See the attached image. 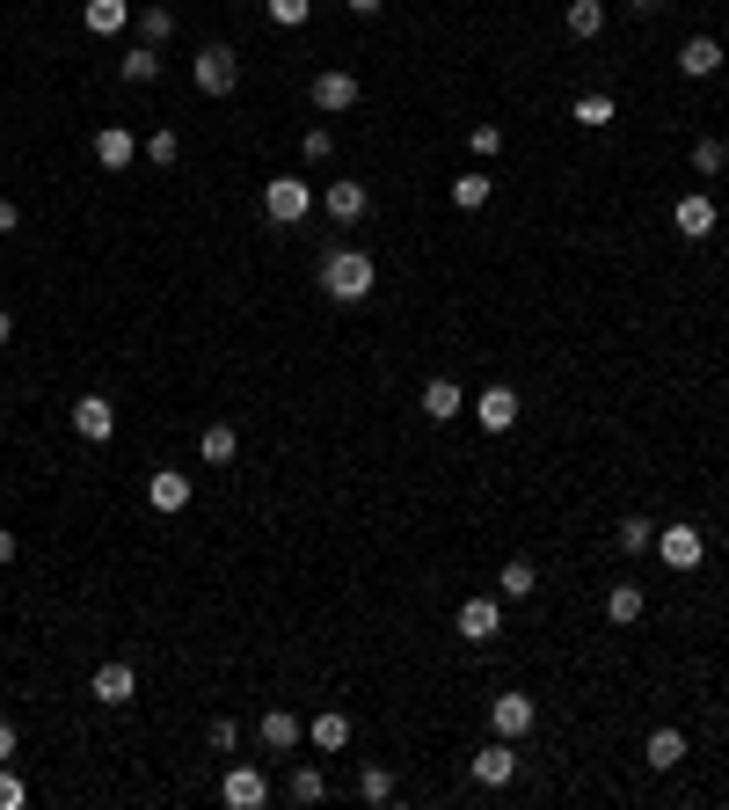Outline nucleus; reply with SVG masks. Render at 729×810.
I'll use <instances>...</instances> for the list:
<instances>
[{
	"label": "nucleus",
	"instance_id": "46",
	"mask_svg": "<svg viewBox=\"0 0 729 810\" xmlns=\"http://www.w3.org/2000/svg\"><path fill=\"white\" fill-rule=\"evenodd\" d=\"M8 336H16V315H8V307H0V344H8Z\"/></svg>",
	"mask_w": 729,
	"mask_h": 810
},
{
	"label": "nucleus",
	"instance_id": "21",
	"mask_svg": "<svg viewBox=\"0 0 729 810\" xmlns=\"http://www.w3.org/2000/svg\"><path fill=\"white\" fill-rule=\"evenodd\" d=\"M146 504L154 511H183L191 504V475H183V468H161V475L146 482Z\"/></svg>",
	"mask_w": 729,
	"mask_h": 810
},
{
	"label": "nucleus",
	"instance_id": "2",
	"mask_svg": "<svg viewBox=\"0 0 729 810\" xmlns=\"http://www.w3.org/2000/svg\"><path fill=\"white\" fill-rule=\"evenodd\" d=\"M307 212H314L307 176H270L263 183V219H270V227H299Z\"/></svg>",
	"mask_w": 729,
	"mask_h": 810
},
{
	"label": "nucleus",
	"instance_id": "34",
	"mask_svg": "<svg viewBox=\"0 0 729 810\" xmlns=\"http://www.w3.org/2000/svg\"><path fill=\"white\" fill-rule=\"evenodd\" d=\"M299 154H307L314 168H321V161L336 154V132H329V124H307V132H299Z\"/></svg>",
	"mask_w": 729,
	"mask_h": 810
},
{
	"label": "nucleus",
	"instance_id": "28",
	"mask_svg": "<svg viewBox=\"0 0 729 810\" xmlns=\"http://www.w3.org/2000/svg\"><path fill=\"white\" fill-rule=\"evenodd\" d=\"M234 453H242V439H234V423H212L205 439H197V460H205V468H226Z\"/></svg>",
	"mask_w": 729,
	"mask_h": 810
},
{
	"label": "nucleus",
	"instance_id": "10",
	"mask_svg": "<svg viewBox=\"0 0 729 810\" xmlns=\"http://www.w3.org/2000/svg\"><path fill=\"white\" fill-rule=\"evenodd\" d=\"M73 431H81L88 445H103L110 431H117V409H110V394H73Z\"/></svg>",
	"mask_w": 729,
	"mask_h": 810
},
{
	"label": "nucleus",
	"instance_id": "45",
	"mask_svg": "<svg viewBox=\"0 0 729 810\" xmlns=\"http://www.w3.org/2000/svg\"><path fill=\"white\" fill-rule=\"evenodd\" d=\"M0 563H16V533L0 526Z\"/></svg>",
	"mask_w": 729,
	"mask_h": 810
},
{
	"label": "nucleus",
	"instance_id": "3",
	"mask_svg": "<svg viewBox=\"0 0 729 810\" xmlns=\"http://www.w3.org/2000/svg\"><path fill=\"white\" fill-rule=\"evenodd\" d=\"M191 81L205 95H234V89H242V59L226 52V44H205V52L191 59Z\"/></svg>",
	"mask_w": 729,
	"mask_h": 810
},
{
	"label": "nucleus",
	"instance_id": "6",
	"mask_svg": "<svg viewBox=\"0 0 729 810\" xmlns=\"http://www.w3.org/2000/svg\"><path fill=\"white\" fill-rule=\"evenodd\" d=\"M219 803H226V810H263V803H270V781H263V767H248V759H242V767H226Z\"/></svg>",
	"mask_w": 729,
	"mask_h": 810
},
{
	"label": "nucleus",
	"instance_id": "8",
	"mask_svg": "<svg viewBox=\"0 0 729 810\" xmlns=\"http://www.w3.org/2000/svg\"><path fill=\"white\" fill-rule=\"evenodd\" d=\"M657 555H664V570H700L708 541H700V526H657Z\"/></svg>",
	"mask_w": 729,
	"mask_h": 810
},
{
	"label": "nucleus",
	"instance_id": "29",
	"mask_svg": "<svg viewBox=\"0 0 729 810\" xmlns=\"http://www.w3.org/2000/svg\"><path fill=\"white\" fill-rule=\"evenodd\" d=\"M489 197H496V176H482V168H474V176H452V205L460 212H482Z\"/></svg>",
	"mask_w": 729,
	"mask_h": 810
},
{
	"label": "nucleus",
	"instance_id": "13",
	"mask_svg": "<svg viewBox=\"0 0 729 810\" xmlns=\"http://www.w3.org/2000/svg\"><path fill=\"white\" fill-rule=\"evenodd\" d=\"M321 205H329L336 227H358L364 212H372V191H364L358 176H343V183H329V197H321Z\"/></svg>",
	"mask_w": 729,
	"mask_h": 810
},
{
	"label": "nucleus",
	"instance_id": "16",
	"mask_svg": "<svg viewBox=\"0 0 729 810\" xmlns=\"http://www.w3.org/2000/svg\"><path fill=\"white\" fill-rule=\"evenodd\" d=\"M460 409H468L460 380H445V372H438V380H423V417H431V423H452Z\"/></svg>",
	"mask_w": 729,
	"mask_h": 810
},
{
	"label": "nucleus",
	"instance_id": "32",
	"mask_svg": "<svg viewBox=\"0 0 729 810\" xmlns=\"http://www.w3.org/2000/svg\"><path fill=\"white\" fill-rule=\"evenodd\" d=\"M358 803H394V775L387 767H358Z\"/></svg>",
	"mask_w": 729,
	"mask_h": 810
},
{
	"label": "nucleus",
	"instance_id": "33",
	"mask_svg": "<svg viewBox=\"0 0 729 810\" xmlns=\"http://www.w3.org/2000/svg\"><path fill=\"white\" fill-rule=\"evenodd\" d=\"M468 154L474 161H496V154H504V124H474V132H468Z\"/></svg>",
	"mask_w": 729,
	"mask_h": 810
},
{
	"label": "nucleus",
	"instance_id": "17",
	"mask_svg": "<svg viewBox=\"0 0 729 810\" xmlns=\"http://www.w3.org/2000/svg\"><path fill=\"white\" fill-rule=\"evenodd\" d=\"M474 417H482V431H511V423H518V394L511 388H482L474 394Z\"/></svg>",
	"mask_w": 729,
	"mask_h": 810
},
{
	"label": "nucleus",
	"instance_id": "5",
	"mask_svg": "<svg viewBox=\"0 0 729 810\" xmlns=\"http://www.w3.org/2000/svg\"><path fill=\"white\" fill-rule=\"evenodd\" d=\"M314 110H321V117H343V110H358V73H343V66H329V73H314Z\"/></svg>",
	"mask_w": 729,
	"mask_h": 810
},
{
	"label": "nucleus",
	"instance_id": "31",
	"mask_svg": "<svg viewBox=\"0 0 729 810\" xmlns=\"http://www.w3.org/2000/svg\"><path fill=\"white\" fill-rule=\"evenodd\" d=\"M285 789H292V803H321V796H329V781H321V767H307V759H299Z\"/></svg>",
	"mask_w": 729,
	"mask_h": 810
},
{
	"label": "nucleus",
	"instance_id": "41",
	"mask_svg": "<svg viewBox=\"0 0 729 810\" xmlns=\"http://www.w3.org/2000/svg\"><path fill=\"white\" fill-rule=\"evenodd\" d=\"M8 759H16V722L0 716V767H8Z\"/></svg>",
	"mask_w": 729,
	"mask_h": 810
},
{
	"label": "nucleus",
	"instance_id": "30",
	"mask_svg": "<svg viewBox=\"0 0 729 810\" xmlns=\"http://www.w3.org/2000/svg\"><path fill=\"white\" fill-rule=\"evenodd\" d=\"M613 541H620V555H649V547H657V519H620Z\"/></svg>",
	"mask_w": 729,
	"mask_h": 810
},
{
	"label": "nucleus",
	"instance_id": "15",
	"mask_svg": "<svg viewBox=\"0 0 729 810\" xmlns=\"http://www.w3.org/2000/svg\"><path fill=\"white\" fill-rule=\"evenodd\" d=\"M256 738H263V752H299V738H307V722H299L292 708H270V716L256 722Z\"/></svg>",
	"mask_w": 729,
	"mask_h": 810
},
{
	"label": "nucleus",
	"instance_id": "1",
	"mask_svg": "<svg viewBox=\"0 0 729 810\" xmlns=\"http://www.w3.org/2000/svg\"><path fill=\"white\" fill-rule=\"evenodd\" d=\"M372 285H380V270H372L364 248H329V256H321V293H329L336 307L372 300Z\"/></svg>",
	"mask_w": 729,
	"mask_h": 810
},
{
	"label": "nucleus",
	"instance_id": "18",
	"mask_svg": "<svg viewBox=\"0 0 729 810\" xmlns=\"http://www.w3.org/2000/svg\"><path fill=\"white\" fill-rule=\"evenodd\" d=\"M132 154H140V146H132V132H124V124H103V132H95V168H110V176H117V168H132Z\"/></svg>",
	"mask_w": 729,
	"mask_h": 810
},
{
	"label": "nucleus",
	"instance_id": "20",
	"mask_svg": "<svg viewBox=\"0 0 729 810\" xmlns=\"http://www.w3.org/2000/svg\"><path fill=\"white\" fill-rule=\"evenodd\" d=\"M643 759H649V767H657V775H671L678 759H686V730H671V722H657V730H649V745H643Z\"/></svg>",
	"mask_w": 729,
	"mask_h": 810
},
{
	"label": "nucleus",
	"instance_id": "40",
	"mask_svg": "<svg viewBox=\"0 0 729 810\" xmlns=\"http://www.w3.org/2000/svg\"><path fill=\"white\" fill-rule=\"evenodd\" d=\"M205 745H212V752H234V745H242V722H234V716H219V722L205 730Z\"/></svg>",
	"mask_w": 729,
	"mask_h": 810
},
{
	"label": "nucleus",
	"instance_id": "23",
	"mask_svg": "<svg viewBox=\"0 0 729 810\" xmlns=\"http://www.w3.org/2000/svg\"><path fill=\"white\" fill-rule=\"evenodd\" d=\"M117 81H124V89H146V81H161V52H154V44H132V52L117 59Z\"/></svg>",
	"mask_w": 729,
	"mask_h": 810
},
{
	"label": "nucleus",
	"instance_id": "42",
	"mask_svg": "<svg viewBox=\"0 0 729 810\" xmlns=\"http://www.w3.org/2000/svg\"><path fill=\"white\" fill-rule=\"evenodd\" d=\"M16 219H22V212H16V197H0V234H16Z\"/></svg>",
	"mask_w": 729,
	"mask_h": 810
},
{
	"label": "nucleus",
	"instance_id": "24",
	"mask_svg": "<svg viewBox=\"0 0 729 810\" xmlns=\"http://www.w3.org/2000/svg\"><path fill=\"white\" fill-rule=\"evenodd\" d=\"M562 22H569L576 44H591V37H606V0H569V16H562Z\"/></svg>",
	"mask_w": 729,
	"mask_h": 810
},
{
	"label": "nucleus",
	"instance_id": "38",
	"mask_svg": "<svg viewBox=\"0 0 729 810\" xmlns=\"http://www.w3.org/2000/svg\"><path fill=\"white\" fill-rule=\"evenodd\" d=\"M146 161H154V168H175V161H183V140H175V132H154V140H146Z\"/></svg>",
	"mask_w": 729,
	"mask_h": 810
},
{
	"label": "nucleus",
	"instance_id": "37",
	"mask_svg": "<svg viewBox=\"0 0 729 810\" xmlns=\"http://www.w3.org/2000/svg\"><path fill=\"white\" fill-rule=\"evenodd\" d=\"M140 30H146V44H168V37H175V16H168V8L154 0V8L140 16Z\"/></svg>",
	"mask_w": 729,
	"mask_h": 810
},
{
	"label": "nucleus",
	"instance_id": "26",
	"mask_svg": "<svg viewBox=\"0 0 729 810\" xmlns=\"http://www.w3.org/2000/svg\"><path fill=\"white\" fill-rule=\"evenodd\" d=\"M533 592H540V570L525 563V555H511L504 577H496V599H533Z\"/></svg>",
	"mask_w": 729,
	"mask_h": 810
},
{
	"label": "nucleus",
	"instance_id": "27",
	"mask_svg": "<svg viewBox=\"0 0 729 810\" xmlns=\"http://www.w3.org/2000/svg\"><path fill=\"white\" fill-rule=\"evenodd\" d=\"M124 16H132V0H88V8H81V22H88L95 37H117Z\"/></svg>",
	"mask_w": 729,
	"mask_h": 810
},
{
	"label": "nucleus",
	"instance_id": "39",
	"mask_svg": "<svg viewBox=\"0 0 729 810\" xmlns=\"http://www.w3.org/2000/svg\"><path fill=\"white\" fill-rule=\"evenodd\" d=\"M30 803V789H22V775H16V759L0 767V810H22Z\"/></svg>",
	"mask_w": 729,
	"mask_h": 810
},
{
	"label": "nucleus",
	"instance_id": "36",
	"mask_svg": "<svg viewBox=\"0 0 729 810\" xmlns=\"http://www.w3.org/2000/svg\"><path fill=\"white\" fill-rule=\"evenodd\" d=\"M263 8H270V22H278V30H299V22L314 16V0H263Z\"/></svg>",
	"mask_w": 729,
	"mask_h": 810
},
{
	"label": "nucleus",
	"instance_id": "4",
	"mask_svg": "<svg viewBox=\"0 0 729 810\" xmlns=\"http://www.w3.org/2000/svg\"><path fill=\"white\" fill-rule=\"evenodd\" d=\"M452 628H460V643H496V635H504V599L474 592V599L452 614Z\"/></svg>",
	"mask_w": 729,
	"mask_h": 810
},
{
	"label": "nucleus",
	"instance_id": "44",
	"mask_svg": "<svg viewBox=\"0 0 729 810\" xmlns=\"http://www.w3.org/2000/svg\"><path fill=\"white\" fill-rule=\"evenodd\" d=\"M627 8H635L643 22H649V16H664V0H627Z\"/></svg>",
	"mask_w": 729,
	"mask_h": 810
},
{
	"label": "nucleus",
	"instance_id": "7",
	"mask_svg": "<svg viewBox=\"0 0 729 810\" xmlns=\"http://www.w3.org/2000/svg\"><path fill=\"white\" fill-rule=\"evenodd\" d=\"M88 694L103 708H132V694H140V671L124 665V657H110V665H95V679H88Z\"/></svg>",
	"mask_w": 729,
	"mask_h": 810
},
{
	"label": "nucleus",
	"instance_id": "14",
	"mask_svg": "<svg viewBox=\"0 0 729 810\" xmlns=\"http://www.w3.org/2000/svg\"><path fill=\"white\" fill-rule=\"evenodd\" d=\"M722 44H715V37H686V44H678V73H686V81H715V73H722Z\"/></svg>",
	"mask_w": 729,
	"mask_h": 810
},
{
	"label": "nucleus",
	"instance_id": "43",
	"mask_svg": "<svg viewBox=\"0 0 729 810\" xmlns=\"http://www.w3.org/2000/svg\"><path fill=\"white\" fill-rule=\"evenodd\" d=\"M343 8H350V16H380L387 0H343Z\"/></svg>",
	"mask_w": 729,
	"mask_h": 810
},
{
	"label": "nucleus",
	"instance_id": "25",
	"mask_svg": "<svg viewBox=\"0 0 729 810\" xmlns=\"http://www.w3.org/2000/svg\"><path fill=\"white\" fill-rule=\"evenodd\" d=\"M569 117L584 124V132H606V124L620 117V110H613V95H606V89H591V95H576V103H569Z\"/></svg>",
	"mask_w": 729,
	"mask_h": 810
},
{
	"label": "nucleus",
	"instance_id": "35",
	"mask_svg": "<svg viewBox=\"0 0 729 810\" xmlns=\"http://www.w3.org/2000/svg\"><path fill=\"white\" fill-rule=\"evenodd\" d=\"M694 168H700V176H722V168H729V146L722 140H694Z\"/></svg>",
	"mask_w": 729,
	"mask_h": 810
},
{
	"label": "nucleus",
	"instance_id": "22",
	"mask_svg": "<svg viewBox=\"0 0 729 810\" xmlns=\"http://www.w3.org/2000/svg\"><path fill=\"white\" fill-rule=\"evenodd\" d=\"M643 606H649L643 584H613V592H606V621H613V628H635V621H643Z\"/></svg>",
	"mask_w": 729,
	"mask_h": 810
},
{
	"label": "nucleus",
	"instance_id": "11",
	"mask_svg": "<svg viewBox=\"0 0 729 810\" xmlns=\"http://www.w3.org/2000/svg\"><path fill=\"white\" fill-rule=\"evenodd\" d=\"M489 722H496V738H525L540 722V708H533V694H496V701H489Z\"/></svg>",
	"mask_w": 729,
	"mask_h": 810
},
{
	"label": "nucleus",
	"instance_id": "12",
	"mask_svg": "<svg viewBox=\"0 0 729 810\" xmlns=\"http://www.w3.org/2000/svg\"><path fill=\"white\" fill-rule=\"evenodd\" d=\"M671 227L686 234V242H708V234H715V197H708V191H686V197L671 205Z\"/></svg>",
	"mask_w": 729,
	"mask_h": 810
},
{
	"label": "nucleus",
	"instance_id": "9",
	"mask_svg": "<svg viewBox=\"0 0 729 810\" xmlns=\"http://www.w3.org/2000/svg\"><path fill=\"white\" fill-rule=\"evenodd\" d=\"M468 775H474V789H504L511 775H518V752H511V738H496V745H482V752L468 759Z\"/></svg>",
	"mask_w": 729,
	"mask_h": 810
},
{
	"label": "nucleus",
	"instance_id": "19",
	"mask_svg": "<svg viewBox=\"0 0 729 810\" xmlns=\"http://www.w3.org/2000/svg\"><path fill=\"white\" fill-rule=\"evenodd\" d=\"M307 745H314V752H343V745H350V716H343V708H321V716L307 722Z\"/></svg>",
	"mask_w": 729,
	"mask_h": 810
}]
</instances>
